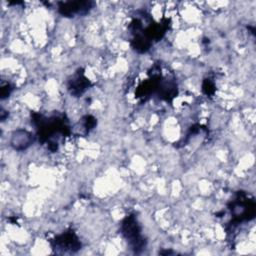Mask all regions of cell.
Segmentation results:
<instances>
[{"instance_id":"30bf717a","label":"cell","mask_w":256,"mask_h":256,"mask_svg":"<svg viewBox=\"0 0 256 256\" xmlns=\"http://www.w3.org/2000/svg\"><path fill=\"white\" fill-rule=\"evenodd\" d=\"M12 90H13V88L9 83H2V85H1V98L4 99L7 96H9Z\"/></svg>"},{"instance_id":"9c48e42d","label":"cell","mask_w":256,"mask_h":256,"mask_svg":"<svg viewBox=\"0 0 256 256\" xmlns=\"http://www.w3.org/2000/svg\"><path fill=\"white\" fill-rule=\"evenodd\" d=\"M202 90L207 96H212L215 93V85L211 79H205L202 83Z\"/></svg>"},{"instance_id":"52a82bcc","label":"cell","mask_w":256,"mask_h":256,"mask_svg":"<svg viewBox=\"0 0 256 256\" xmlns=\"http://www.w3.org/2000/svg\"><path fill=\"white\" fill-rule=\"evenodd\" d=\"M34 141V136L25 129H17L11 135V146L18 151L27 149Z\"/></svg>"},{"instance_id":"6da1fadb","label":"cell","mask_w":256,"mask_h":256,"mask_svg":"<svg viewBox=\"0 0 256 256\" xmlns=\"http://www.w3.org/2000/svg\"><path fill=\"white\" fill-rule=\"evenodd\" d=\"M31 122L36 127L37 137L41 144H47L51 152H56L61 137L71 134L68 119L64 114H53L46 117L37 112H31Z\"/></svg>"},{"instance_id":"8fae6325","label":"cell","mask_w":256,"mask_h":256,"mask_svg":"<svg viewBox=\"0 0 256 256\" xmlns=\"http://www.w3.org/2000/svg\"><path fill=\"white\" fill-rule=\"evenodd\" d=\"M6 111H4L3 109L1 110V120L2 121H4V119H5V115H7V113H5Z\"/></svg>"},{"instance_id":"8992f818","label":"cell","mask_w":256,"mask_h":256,"mask_svg":"<svg viewBox=\"0 0 256 256\" xmlns=\"http://www.w3.org/2000/svg\"><path fill=\"white\" fill-rule=\"evenodd\" d=\"M91 86H92V83L85 76L84 70L82 68H79L76 70V72L69 78L68 84H67L69 92L71 93V95L75 97L81 96Z\"/></svg>"},{"instance_id":"ba28073f","label":"cell","mask_w":256,"mask_h":256,"mask_svg":"<svg viewBox=\"0 0 256 256\" xmlns=\"http://www.w3.org/2000/svg\"><path fill=\"white\" fill-rule=\"evenodd\" d=\"M79 125H80V134L86 135L92 129H94V127L97 125V120L92 115H85L81 118Z\"/></svg>"},{"instance_id":"5b68a950","label":"cell","mask_w":256,"mask_h":256,"mask_svg":"<svg viewBox=\"0 0 256 256\" xmlns=\"http://www.w3.org/2000/svg\"><path fill=\"white\" fill-rule=\"evenodd\" d=\"M92 1H67L58 2V12L64 17H74L75 15H85L93 7Z\"/></svg>"},{"instance_id":"7a4b0ae2","label":"cell","mask_w":256,"mask_h":256,"mask_svg":"<svg viewBox=\"0 0 256 256\" xmlns=\"http://www.w3.org/2000/svg\"><path fill=\"white\" fill-rule=\"evenodd\" d=\"M228 208L233 216L227 227V231L229 233L234 231L241 222L249 221L254 218L256 204L254 198L249 194L244 191H238L235 198L228 204Z\"/></svg>"},{"instance_id":"3957f363","label":"cell","mask_w":256,"mask_h":256,"mask_svg":"<svg viewBox=\"0 0 256 256\" xmlns=\"http://www.w3.org/2000/svg\"><path fill=\"white\" fill-rule=\"evenodd\" d=\"M120 231L134 253L139 254L145 249L146 240L141 233V226L135 214L124 217L120 224Z\"/></svg>"},{"instance_id":"277c9868","label":"cell","mask_w":256,"mask_h":256,"mask_svg":"<svg viewBox=\"0 0 256 256\" xmlns=\"http://www.w3.org/2000/svg\"><path fill=\"white\" fill-rule=\"evenodd\" d=\"M52 248L61 252H76L81 248V242L72 229H68L50 240Z\"/></svg>"}]
</instances>
